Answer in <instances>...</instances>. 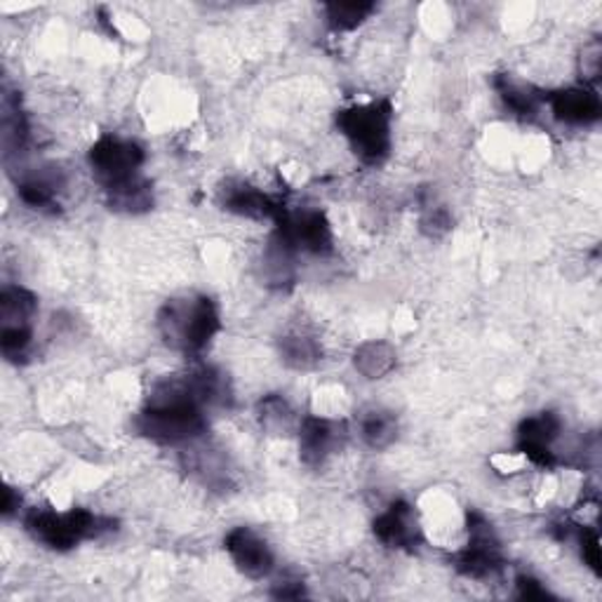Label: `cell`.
I'll return each instance as SVG.
<instances>
[{
  "label": "cell",
  "mask_w": 602,
  "mask_h": 602,
  "mask_svg": "<svg viewBox=\"0 0 602 602\" xmlns=\"http://www.w3.org/2000/svg\"><path fill=\"white\" fill-rule=\"evenodd\" d=\"M497 90H499V97L504 99V104L513 113H518V116H525V118L535 116L539 104H541V97L532 88V85H525L521 80H513L509 76L497 80Z\"/></svg>",
  "instance_id": "obj_20"
},
{
  "label": "cell",
  "mask_w": 602,
  "mask_h": 602,
  "mask_svg": "<svg viewBox=\"0 0 602 602\" xmlns=\"http://www.w3.org/2000/svg\"><path fill=\"white\" fill-rule=\"evenodd\" d=\"M561 419L553 412H541L527 417L518 428V454L537 466H553L555 452L553 446L561 436Z\"/></svg>",
  "instance_id": "obj_9"
},
{
  "label": "cell",
  "mask_w": 602,
  "mask_h": 602,
  "mask_svg": "<svg viewBox=\"0 0 602 602\" xmlns=\"http://www.w3.org/2000/svg\"><path fill=\"white\" fill-rule=\"evenodd\" d=\"M38 299L24 288H5L0 292V327H34Z\"/></svg>",
  "instance_id": "obj_14"
},
{
  "label": "cell",
  "mask_w": 602,
  "mask_h": 602,
  "mask_svg": "<svg viewBox=\"0 0 602 602\" xmlns=\"http://www.w3.org/2000/svg\"><path fill=\"white\" fill-rule=\"evenodd\" d=\"M205 410L191 375L170 379L155 386L139 412L137 428L158 446H181L205 431Z\"/></svg>",
  "instance_id": "obj_1"
},
{
  "label": "cell",
  "mask_w": 602,
  "mask_h": 602,
  "mask_svg": "<svg viewBox=\"0 0 602 602\" xmlns=\"http://www.w3.org/2000/svg\"><path fill=\"white\" fill-rule=\"evenodd\" d=\"M220 309L210 297L186 294L170 299L158 313V333L170 349L196 355L220 333Z\"/></svg>",
  "instance_id": "obj_2"
},
{
  "label": "cell",
  "mask_w": 602,
  "mask_h": 602,
  "mask_svg": "<svg viewBox=\"0 0 602 602\" xmlns=\"http://www.w3.org/2000/svg\"><path fill=\"white\" fill-rule=\"evenodd\" d=\"M224 549L236 569L248 579H264L274 572V551L250 527H234L224 539Z\"/></svg>",
  "instance_id": "obj_8"
},
{
  "label": "cell",
  "mask_w": 602,
  "mask_h": 602,
  "mask_svg": "<svg viewBox=\"0 0 602 602\" xmlns=\"http://www.w3.org/2000/svg\"><path fill=\"white\" fill-rule=\"evenodd\" d=\"M375 12V3H329L325 5V17L333 32H353L369 14Z\"/></svg>",
  "instance_id": "obj_21"
},
{
  "label": "cell",
  "mask_w": 602,
  "mask_h": 602,
  "mask_svg": "<svg viewBox=\"0 0 602 602\" xmlns=\"http://www.w3.org/2000/svg\"><path fill=\"white\" fill-rule=\"evenodd\" d=\"M260 419L271 434H288L294 426V412L283 396H268L260 405Z\"/></svg>",
  "instance_id": "obj_22"
},
{
  "label": "cell",
  "mask_w": 602,
  "mask_h": 602,
  "mask_svg": "<svg viewBox=\"0 0 602 602\" xmlns=\"http://www.w3.org/2000/svg\"><path fill=\"white\" fill-rule=\"evenodd\" d=\"M361 438L372 450H384L398 438V422L391 412L372 410L361 419Z\"/></svg>",
  "instance_id": "obj_19"
},
{
  "label": "cell",
  "mask_w": 602,
  "mask_h": 602,
  "mask_svg": "<svg viewBox=\"0 0 602 602\" xmlns=\"http://www.w3.org/2000/svg\"><path fill=\"white\" fill-rule=\"evenodd\" d=\"M222 203L228 212L240 214V217H248V220H260V222L264 220L276 222L280 217V212L285 210L280 200L250 184L228 186V189H224Z\"/></svg>",
  "instance_id": "obj_13"
},
{
  "label": "cell",
  "mask_w": 602,
  "mask_h": 602,
  "mask_svg": "<svg viewBox=\"0 0 602 602\" xmlns=\"http://www.w3.org/2000/svg\"><path fill=\"white\" fill-rule=\"evenodd\" d=\"M276 238L285 248L309 254H329L335 248L333 226H329L325 212L313 208H299L280 212L276 220Z\"/></svg>",
  "instance_id": "obj_6"
},
{
  "label": "cell",
  "mask_w": 602,
  "mask_h": 602,
  "mask_svg": "<svg viewBox=\"0 0 602 602\" xmlns=\"http://www.w3.org/2000/svg\"><path fill=\"white\" fill-rule=\"evenodd\" d=\"M454 567L468 579H490L501 569L499 541L478 513L468 515V543L454 555Z\"/></svg>",
  "instance_id": "obj_7"
},
{
  "label": "cell",
  "mask_w": 602,
  "mask_h": 602,
  "mask_svg": "<svg viewBox=\"0 0 602 602\" xmlns=\"http://www.w3.org/2000/svg\"><path fill=\"white\" fill-rule=\"evenodd\" d=\"M579 543H581V555L584 561L589 563L591 569H600V539L595 532H589V529H581L579 535Z\"/></svg>",
  "instance_id": "obj_23"
},
{
  "label": "cell",
  "mask_w": 602,
  "mask_h": 602,
  "mask_svg": "<svg viewBox=\"0 0 602 602\" xmlns=\"http://www.w3.org/2000/svg\"><path fill=\"white\" fill-rule=\"evenodd\" d=\"M26 532L54 551H68L102 532V518L88 509H34L26 515Z\"/></svg>",
  "instance_id": "obj_4"
},
{
  "label": "cell",
  "mask_w": 602,
  "mask_h": 602,
  "mask_svg": "<svg viewBox=\"0 0 602 602\" xmlns=\"http://www.w3.org/2000/svg\"><path fill=\"white\" fill-rule=\"evenodd\" d=\"M88 161L97 181L102 184L104 191H109L113 186L139 177L147 155H145V149H141L133 139L104 135L92 145Z\"/></svg>",
  "instance_id": "obj_5"
},
{
  "label": "cell",
  "mask_w": 602,
  "mask_h": 602,
  "mask_svg": "<svg viewBox=\"0 0 602 602\" xmlns=\"http://www.w3.org/2000/svg\"><path fill=\"white\" fill-rule=\"evenodd\" d=\"M375 535L386 547L412 549L422 541V527L417 513L405 501H396L375 521Z\"/></svg>",
  "instance_id": "obj_12"
},
{
  "label": "cell",
  "mask_w": 602,
  "mask_h": 602,
  "mask_svg": "<svg viewBox=\"0 0 602 602\" xmlns=\"http://www.w3.org/2000/svg\"><path fill=\"white\" fill-rule=\"evenodd\" d=\"M17 193L22 203L34 210L54 212L60 208V181H54L48 175H28L20 179Z\"/></svg>",
  "instance_id": "obj_16"
},
{
  "label": "cell",
  "mask_w": 602,
  "mask_h": 602,
  "mask_svg": "<svg viewBox=\"0 0 602 602\" xmlns=\"http://www.w3.org/2000/svg\"><path fill=\"white\" fill-rule=\"evenodd\" d=\"M355 369L367 379H381L396 367V351L386 341H367L355 351Z\"/></svg>",
  "instance_id": "obj_18"
},
{
  "label": "cell",
  "mask_w": 602,
  "mask_h": 602,
  "mask_svg": "<svg viewBox=\"0 0 602 602\" xmlns=\"http://www.w3.org/2000/svg\"><path fill=\"white\" fill-rule=\"evenodd\" d=\"M553 116L565 125L586 127L600 121V97L591 85H572V88L557 90L549 97Z\"/></svg>",
  "instance_id": "obj_11"
},
{
  "label": "cell",
  "mask_w": 602,
  "mask_h": 602,
  "mask_svg": "<svg viewBox=\"0 0 602 602\" xmlns=\"http://www.w3.org/2000/svg\"><path fill=\"white\" fill-rule=\"evenodd\" d=\"M299 452L304 464L321 466L343 442V426L327 417H306L299 422Z\"/></svg>",
  "instance_id": "obj_10"
},
{
  "label": "cell",
  "mask_w": 602,
  "mask_h": 602,
  "mask_svg": "<svg viewBox=\"0 0 602 602\" xmlns=\"http://www.w3.org/2000/svg\"><path fill=\"white\" fill-rule=\"evenodd\" d=\"M337 127L365 165H379L389 158L393 145V106L386 99L341 109L337 113Z\"/></svg>",
  "instance_id": "obj_3"
},
{
  "label": "cell",
  "mask_w": 602,
  "mask_h": 602,
  "mask_svg": "<svg viewBox=\"0 0 602 602\" xmlns=\"http://www.w3.org/2000/svg\"><path fill=\"white\" fill-rule=\"evenodd\" d=\"M104 193H106L111 210L125 212V214L147 212L153 205V191H151V184L145 179V175L113 186V189H109Z\"/></svg>",
  "instance_id": "obj_15"
},
{
  "label": "cell",
  "mask_w": 602,
  "mask_h": 602,
  "mask_svg": "<svg viewBox=\"0 0 602 602\" xmlns=\"http://www.w3.org/2000/svg\"><path fill=\"white\" fill-rule=\"evenodd\" d=\"M280 353L290 367L313 369L321 363L323 347L318 339L306 333H290L280 339Z\"/></svg>",
  "instance_id": "obj_17"
},
{
  "label": "cell",
  "mask_w": 602,
  "mask_h": 602,
  "mask_svg": "<svg viewBox=\"0 0 602 602\" xmlns=\"http://www.w3.org/2000/svg\"><path fill=\"white\" fill-rule=\"evenodd\" d=\"M515 586H518L521 598H527V600H547L549 598V591L543 589L541 581H537L532 577H518Z\"/></svg>",
  "instance_id": "obj_25"
},
{
  "label": "cell",
  "mask_w": 602,
  "mask_h": 602,
  "mask_svg": "<svg viewBox=\"0 0 602 602\" xmlns=\"http://www.w3.org/2000/svg\"><path fill=\"white\" fill-rule=\"evenodd\" d=\"M581 71H584V85H589L591 80L598 78V74H600V46L598 42H593L591 48L584 50Z\"/></svg>",
  "instance_id": "obj_24"
},
{
  "label": "cell",
  "mask_w": 602,
  "mask_h": 602,
  "mask_svg": "<svg viewBox=\"0 0 602 602\" xmlns=\"http://www.w3.org/2000/svg\"><path fill=\"white\" fill-rule=\"evenodd\" d=\"M20 509V499L14 501V492H12V487H8L5 490V501H3V513H5V518H10V515Z\"/></svg>",
  "instance_id": "obj_26"
}]
</instances>
